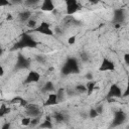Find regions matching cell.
I'll return each mask as SVG.
<instances>
[{
	"mask_svg": "<svg viewBox=\"0 0 129 129\" xmlns=\"http://www.w3.org/2000/svg\"><path fill=\"white\" fill-rule=\"evenodd\" d=\"M38 3V0H28V1H24V4L27 6H32Z\"/></svg>",
	"mask_w": 129,
	"mask_h": 129,
	"instance_id": "obj_29",
	"label": "cell"
},
{
	"mask_svg": "<svg viewBox=\"0 0 129 129\" xmlns=\"http://www.w3.org/2000/svg\"><path fill=\"white\" fill-rule=\"evenodd\" d=\"M98 115H99V114L97 113L96 108H91L90 111H89V113H88V117L91 118V119H95V118H97Z\"/></svg>",
	"mask_w": 129,
	"mask_h": 129,
	"instance_id": "obj_25",
	"label": "cell"
},
{
	"mask_svg": "<svg viewBox=\"0 0 129 129\" xmlns=\"http://www.w3.org/2000/svg\"><path fill=\"white\" fill-rule=\"evenodd\" d=\"M124 61L127 66H129V53H125L124 54Z\"/></svg>",
	"mask_w": 129,
	"mask_h": 129,
	"instance_id": "obj_34",
	"label": "cell"
},
{
	"mask_svg": "<svg viewBox=\"0 0 129 129\" xmlns=\"http://www.w3.org/2000/svg\"><path fill=\"white\" fill-rule=\"evenodd\" d=\"M80 72V64L76 57H68L64 61L61 73L63 75H70V74H77Z\"/></svg>",
	"mask_w": 129,
	"mask_h": 129,
	"instance_id": "obj_2",
	"label": "cell"
},
{
	"mask_svg": "<svg viewBox=\"0 0 129 129\" xmlns=\"http://www.w3.org/2000/svg\"><path fill=\"white\" fill-rule=\"evenodd\" d=\"M40 80V75L36 71H30L24 81L25 84H31V83H37Z\"/></svg>",
	"mask_w": 129,
	"mask_h": 129,
	"instance_id": "obj_11",
	"label": "cell"
},
{
	"mask_svg": "<svg viewBox=\"0 0 129 129\" xmlns=\"http://www.w3.org/2000/svg\"><path fill=\"white\" fill-rule=\"evenodd\" d=\"M12 19V15L11 14H8L7 15V20H11Z\"/></svg>",
	"mask_w": 129,
	"mask_h": 129,
	"instance_id": "obj_36",
	"label": "cell"
},
{
	"mask_svg": "<svg viewBox=\"0 0 129 129\" xmlns=\"http://www.w3.org/2000/svg\"><path fill=\"white\" fill-rule=\"evenodd\" d=\"M9 112H10V109H9L8 107H6L5 104H2L1 107H0V115H1V116H4L5 114H7V113H9Z\"/></svg>",
	"mask_w": 129,
	"mask_h": 129,
	"instance_id": "obj_26",
	"label": "cell"
},
{
	"mask_svg": "<svg viewBox=\"0 0 129 129\" xmlns=\"http://www.w3.org/2000/svg\"><path fill=\"white\" fill-rule=\"evenodd\" d=\"M115 70V64L113 61H111L108 58H103L100 67H99V71L100 72H112Z\"/></svg>",
	"mask_w": 129,
	"mask_h": 129,
	"instance_id": "obj_9",
	"label": "cell"
},
{
	"mask_svg": "<svg viewBox=\"0 0 129 129\" xmlns=\"http://www.w3.org/2000/svg\"><path fill=\"white\" fill-rule=\"evenodd\" d=\"M30 68V60L25 57L22 54H18L16 63H15V69L16 70H23V69H29Z\"/></svg>",
	"mask_w": 129,
	"mask_h": 129,
	"instance_id": "obj_7",
	"label": "cell"
},
{
	"mask_svg": "<svg viewBox=\"0 0 129 129\" xmlns=\"http://www.w3.org/2000/svg\"><path fill=\"white\" fill-rule=\"evenodd\" d=\"M32 17V13L30 10H23L18 14V19L20 22H27Z\"/></svg>",
	"mask_w": 129,
	"mask_h": 129,
	"instance_id": "obj_13",
	"label": "cell"
},
{
	"mask_svg": "<svg viewBox=\"0 0 129 129\" xmlns=\"http://www.w3.org/2000/svg\"><path fill=\"white\" fill-rule=\"evenodd\" d=\"M36 24H37V21H36V18L35 17H31L27 22H26V25H27V27L28 28H30V29H32V30H34L35 28H36Z\"/></svg>",
	"mask_w": 129,
	"mask_h": 129,
	"instance_id": "obj_21",
	"label": "cell"
},
{
	"mask_svg": "<svg viewBox=\"0 0 129 129\" xmlns=\"http://www.w3.org/2000/svg\"><path fill=\"white\" fill-rule=\"evenodd\" d=\"M126 19V11L123 8H116L113 12V22L114 24H122Z\"/></svg>",
	"mask_w": 129,
	"mask_h": 129,
	"instance_id": "obj_3",
	"label": "cell"
},
{
	"mask_svg": "<svg viewBox=\"0 0 129 129\" xmlns=\"http://www.w3.org/2000/svg\"><path fill=\"white\" fill-rule=\"evenodd\" d=\"M55 94H56V96H57V100H58V103H59V102H61V101L64 99L66 91H64V89L60 88V89H58V90L55 92Z\"/></svg>",
	"mask_w": 129,
	"mask_h": 129,
	"instance_id": "obj_23",
	"label": "cell"
},
{
	"mask_svg": "<svg viewBox=\"0 0 129 129\" xmlns=\"http://www.w3.org/2000/svg\"><path fill=\"white\" fill-rule=\"evenodd\" d=\"M40 124V118L39 117H35V118H31V123H30V126L34 127V126H37Z\"/></svg>",
	"mask_w": 129,
	"mask_h": 129,
	"instance_id": "obj_28",
	"label": "cell"
},
{
	"mask_svg": "<svg viewBox=\"0 0 129 129\" xmlns=\"http://www.w3.org/2000/svg\"><path fill=\"white\" fill-rule=\"evenodd\" d=\"M128 96H129V79H128V82H127V86H126L125 92L123 93V97H128Z\"/></svg>",
	"mask_w": 129,
	"mask_h": 129,
	"instance_id": "obj_30",
	"label": "cell"
},
{
	"mask_svg": "<svg viewBox=\"0 0 129 129\" xmlns=\"http://www.w3.org/2000/svg\"><path fill=\"white\" fill-rule=\"evenodd\" d=\"M40 9H41L42 11L52 12V11H54L55 6H54V4H53V2H52L51 0H44V1L41 3Z\"/></svg>",
	"mask_w": 129,
	"mask_h": 129,
	"instance_id": "obj_12",
	"label": "cell"
},
{
	"mask_svg": "<svg viewBox=\"0 0 129 129\" xmlns=\"http://www.w3.org/2000/svg\"><path fill=\"white\" fill-rule=\"evenodd\" d=\"M79 56H80V59H81L82 62H88L89 59H90V56H89L88 52H86V51H82V52H80Z\"/></svg>",
	"mask_w": 129,
	"mask_h": 129,
	"instance_id": "obj_24",
	"label": "cell"
},
{
	"mask_svg": "<svg viewBox=\"0 0 129 129\" xmlns=\"http://www.w3.org/2000/svg\"><path fill=\"white\" fill-rule=\"evenodd\" d=\"M75 91L79 94H83V93H87V86L86 85H83V84H80V85H77L75 87Z\"/></svg>",
	"mask_w": 129,
	"mask_h": 129,
	"instance_id": "obj_22",
	"label": "cell"
},
{
	"mask_svg": "<svg viewBox=\"0 0 129 129\" xmlns=\"http://www.w3.org/2000/svg\"><path fill=\"white\" fill-rule=\"evenodd\" d=\"M96 111H97V113L100 115V114H102L103 113V106L102 105H98L97 107H96Z\"/></svg>",
	"mask_w": 129,
	"mask_h": 129,
	"instance_id": "obj_32",
	"label": "cell"
},
{
	"mask_svg": "<svg viewBox=\"0 0 129 129\" xmlns=\"http://www.w3.org/2000/svg\"><path fill=\"white\" fill-rule=\"evenodd\" d=\"M34 30L39 32V33L45 34V35H53L54 34V32L50 29V26H49V24L47 22H41L39 24V26L36 27Z\"/></svg>",
	"mask_w": 129,
	"mask_h": 129,
	"instance_id": "obj_10",
	"label": "cell"
},
{
	"mask_svg": "<svg viewBox=\"0 0 129 129\" xmlns=\"http://www.w3.org/2000/svg\"><path fill=\"white\" fill-rule=\"evenodd\" d=\"M0 71H1V76H3V75H4V70H3V67H1V68H0Z\"/></svg>",
	"mask_w": 129,
	"mask_h": 129,
	"instance_id": "obj_37",
	"label": "cell"
},
{
	"mask_svg": "<svg viewBox=\"0 0 129 129\" xmlns=\"http://www.w3.org/2000/svg\"><path fill=\"white\" fill-rule=\"evenodd\" d=\"M126 113L122 110H119L117 111L115 114H114V118H113V121H112V124L111 126L112 127H117V126H120L122 125L125 120H126Z\"/></svg>",
	"mask_w": 129,
	"mask_h": 129,
	"instance_id": "obj_5",
	"label": "cell"
},
{
	"mask_svg": "<svg viewBox=\"0 0 129 129\" xmlns=\"http://www.w3.org/2000/svg\"><path fill=\"white\" fill-rule=\"evenodd\" d=\"M53 119H54V121H56L57 123H62V122H66L68 118H67L66 114H63V113H61V112H55V113L53 114Z\"/></svg>",
	"mask_w": 129,
	"mask_h": 129,
	"instance_id": "obj_17",
	"label": "cell"
},
{
	"mask_svg": "<svg viewBox=\"0 0 129 129\" xmlns=\"http://www.w3.org/2000/svg\"><path fill=\"white\" fill-rule=\"evenodd\" d=\"M58 103V100H57V96L55 93H51L48 95L44 105L45 106H52V105H56Z\"/></svg>",
	"mask_w": 129,
	"mask_h": 129,
	"instance_id": "obj_14",
	"label": "cell"
},
{
	"mask_svg": "<svg viewBox=\"0 0 129 129\" xmlns=\"http://www.w3.org/2000/svg\"><path fill=\"white\" fill-rule=\"evenodd\" d=\"M9 4H10L9 2H2V3H1L2 6H3V5H9Z\"/></svg>",
	"mask_w": 129,
	"mask_h": 129,
	"instance_id": "obj_38",
	"label": "cell"
},
{
	"mask_svg": "<svg viewBox=\"0 0 129 129\" xmlns=\"http://www.w3.org/2000/svg\"><path fill=\"white\" fill-rule=\"evenodd\" d=\"M68 42H69V44H74L75 42H76V36L74 35V36H71L69 39H68Z\"/></svg>",
	"mask_w": 129,
	"mask_h": 129,
	"instance_id": "obj_33",
	"label": "cell"
},
{
	"mask_svg": "<svg viewBox=\"0 0 129 129\" xmlns=\"http://www.w3.org/2000/svg\"><path fill=\"white\" fill-rule=\"evenodd\" d=\"M120 97H123V93H122V90L119 87V85H117V84L111 85V87L108 91V94H107V98L110 100V99L120 98Z\"/></svg>",
	"mask_w": 129,
	"mask_h": 129,
	"instance_id": "obj_6",
	"label": "cell"
},
{
	"mask_svg": "<svg viewBox=\"0 0 129 129\" xmlns=\"http://www.w3.org/2000/svg\"><path fill=\"white\" fill-rule=\"evenodd\" d=\"M86 86H87V90H88V91H87L88 95H91V94L97 89V87H96V82H95V81H89Z\"/></svg>",
	"mask_w": 129,
	"mask_h": 129,
	"instance_id": "obj_19",
	"label": "cell"
},
{
	"mask_svg": "<svg viewBox=\"0 0 129 129\" xmlns=\"http://www.w3.org/2000/svg\"><path fill=\"white\" fill-rule=\"evenodd\" d=\"M38 45V42L34 40V38L29 33H23L20 37V39L14 44L13 49H19V48H35Z\"/></svg>",
	"mask_w": 129,
	"mask_h": 129,
	"instance_id": "obj_1",
	"label": "cell"
},
{
	"mask_svg": "<svg viewBox=\"0 0 129 129\" xmlns=\"http://www.w3.org/2000/svg\"><path fill=\"white\" fill-rule=\"evenodd\" d=\"M25 114L30 118H35V117H39L41 112L36 104H28L25 107Z\"/></svg>",
	"mask_w": 129,
	"mask_h": 129,
	"instance_id": "obj_4",
	"label": "cell"
},
{
	"mask_svg": "<svg viewBox=\"0 0 129 129\" xmlns=\"http://www.w3.org/2000/svg\"><path fill=\"white\" fill-rule=\"evenodd\" d=\"M66 5H67V14L68 15H73L79 9H81L79 2L76 0H68V1H66Z\"/></svg>",
	"mask_w": 129,
	"mask_h": 129,
	"instance_id": "obj_8",
	"label": "cell"
},
{
	"mask_svg": "<svg viewBox=\"0 0 129 129\" xmlns=\"http://www.w3.org/2000/svg\"><path fill=\"white\" fill-rule=\"evenodd\" d=\"M11 103H12V104L17 103V104H19L20 106H22V107H24V108H25V107L28 105V102H27L26 100H24L22 97H19V96L14 97V98L11 100Z\"/></svg>",
	"mask_w": 129,
	"mask_h": 129,
	"instance_id": "obj_18",
	"label": "cell"
},
{
	"mask_svg": "<svg viewBox=\"0 0 129 129\" xmlns=\"http://www.w3.org/2000/svg\"><path fill=\"white\" fill-rule=\"evenodd\" d=\"M54 90H55V88H54V85H53V83L51 81L45 82V84L41 88V92L42 93H50L51 94Z\"/></svg>",
	"mask_w": 129,
	"mask_h": 129,
	"instance_id": "obj_15",
	"label": "cell"
},
{
	"mask_svg": "<svg viewBox=\"0 0 129 129\" xmlns=\"http://www.w3.org/2000/svg\"><path fill=\"white\" fill-rule=\"evenodd\" d=\"M34 59H35V61L36 62H38V63H40V64H44V63H46V56L44 55V54H41V53H39V54H35V56H34Z\"/></svg>",
	"mask_w": 129,
	"mask_h": 129,
	"instance_id": "obj_20",
	"label": "cell"
},
{
	"mask_svg": "<svg viewBox=\"0 0 129 129\" xmlns=\"http://www.w3.org/2000/svg\"><path fill=\"white\" fill-rule=\"evenodd\" d=\"M85 78H86V79L88 80V82H89V81H93L94 76H93V74H92V73H90V72H89V73H87V74H86Z\"/></svg>",
	"mask_w": 129,
	"mask_h": 129,
	"instance_id": "obj_31",
	"label": "cell"
},
{
	"mask_svg": "<svg viewBox=\"0 0 129 129\" xmlns=\"http://www.w3.org/2000/svg\"><path fill=\"white\" fill-rule=\"evenodd\" d=\"M30 123H31V118L28 117V116H26V117L21 119V124L23 126H30Z\"/></svg>",
	"mask_w": 129,
	"mask_h": 129,
	"instance_id": "obj_27",
	"label": "cell"
},
{
	"mask_svg": "<svg viewBox=\"0 0 129 129\" xmlns=\"http://www.w3.org/2000/svg\"><path fill=\"white\" fill-rule=\"evenodd\" d=\"M39 128L41 129H51L52 128V121H51V118L49 116H47L45 118L44 121H42L40 124H39Z\"/></svg>",
	"mask_w": 129,
	"mask_h": 129,
	"instance_id": "obj_16",
	"label": "cell"
},
{
	"mask_svg": "<svg viewBox=\"0 0 129 129\" xmlns=\"http://www.w3.org/2000/svg\"><path fill=\"white\" fill-rule=\"evenodd\" d=\"M10 128V123H5L2 125V128L1 129H9Z\"/></svg>",
	"mask_w": 129,
	"mask_h": 129,
	"instance_id": "obj_35",
	"label": "cell"
},
{
	"mask_svg": "<svg viewBox=\"0 0 129 129\" xmlns=\"http://www.w3.org/2000/svg\"><path fill=\"white\" fill-rule=\"evenodd\" d=\"M127 129H129V126H128V127H127Z\"/></svg>",
	"mask_w": 129,
	"mask_h": 129,
	"instance_id": "obj_39",
	"label": "cell"
}]
</instances>
